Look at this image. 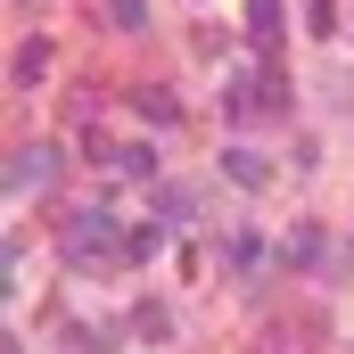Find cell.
<instances>
[{"mask_svg": "<svg viewBox=\"0 0 354 354\" xmlns=\"http://www.w3.org/2000/svg\"><path fill=\"white\" fill-rule=\"evenodd\" d=\"M50 181H58V149H41V140H33V149H17V157H8V198H41Z\"/></svg>", "mask_w": 354, "mask_h": 354, "instance_id": "obj_2", "label": "cell"}, {"mask_svg": "<svg viewBox=\"0 0 354 354\" xmlns=\"http://www.w3.org/2000/svg\"><path fill=\"white\" fill-rule=\"evenodd\" d=\"M132 330H140V338H165L174 322H165V305H140V313H132Z\"/></svg>", "mask_w": 354, "mask_h": 354, "instance_id": "obj_8", "label": "cell"}, {"mask_svg": "<svg viewBox=\"0 0 354 354\" xmlns=\"http://www.w3.org/2000/svg\"><path fill=\"white\" fill-rule=\"evenodd\" d=\"M313 256H322V231H313V223H297V239H288V264H313Z\"/></svg>", "mask_w": 354, "mask_h": 354, "instance_id": "obj_6", "label": "cell"}, {"mask_svg": "<svg viewBox=\"0 0 354 354\" xmlns=\"http://www.w3.org/2000/svg\"><path fill=\"white\" fill-rule=\"evenodd\" d=\"M115 174H124V181H149V174H157V157H149V149H115Z\"/></svg>", "mask_w": 354, "mask_h": 354, "instance_id": "obj_5", "label": "cell"}, {"mask_svg": "<svg viewBox=\"0 0 354 354\" xmlns=\"http://www.w3.org/2000/svg\"><path fill=\"white\" fill-rule=\"evenodd\" d=\"M99 256H115V214L107 206H91L66 223V264H99Z\"/></svg>", "mask_w": 354, "mask_h": 354, "instance_id": "obj_1", "label": "cell"}, {"mask_svg": "<svg viewBox=\"0 0 354 354\" xmlns=\"http://www.w3.org/2000/svg\"><path fill=\"white\" fill-rule=\"evenodd\" d=\"M107 17H115L124 33H140V25H149V0H107Z\"/></svg>", "mask_w": 354, "mask_h": 354, "instance_id": "obj_7", "label": "cell"}, {"mask_svg": "<svg viewBox=\"0 0 354 354\" xmlns=\"http://www.w3.org/2000/svg\"><path fill=\"white\" fill-rule=\"evenodd\" d=\"M248 33H256V50L280 41V0H248Z\"/></svg>", "mask_w": 354, "mask_h": 354, "instance_id": "obj_3", "label": "cell"}, {"mask_svg": "<svg viewBox=\"0 0 354 354\" xmlns=\"http://www.w3.org/2000/svg\"><path fill=\"white\" fill-rule=\"evenodd\" d=\"M223 174L239 181V189H264V157H256V149H231V157H223Z\"/></svg>", "mask_w": 354, "mask_h": 354, "instance_id": "obj_4", "label": "cell"}]
</instances>
